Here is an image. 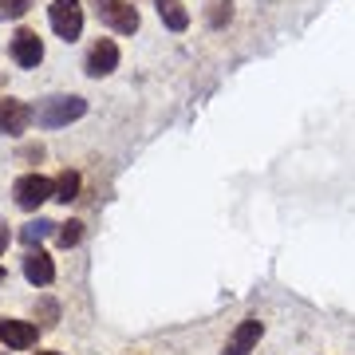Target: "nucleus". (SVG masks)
Returning a JSON list of instances; mask_svg holds the SVG:
<instances>
[{
    "label": "nucleus",
    "mask_w": 355,
    "mask_h": 355,
    "mask_svg": "<svg viewBox=\"0 0 355 355\" xmlns=\"http://www.w3.org/2000/svg\"><path fill=\"white\" fill-rule=\"evenodd\" d=\"M8 241H12V233H8V225H4V221H0V257L8 253Z\"/></svg>",
    "instance_id": "17"
},
{
    "label": "nucleus",
    "mask_w": 355,
    "mask_h": 355,
    "mask_svg": "<svg viewBox=\"0 0 355 355\" xmlns=\"http://www.w3.org/2000/svg\"><path fill=\"white\" fill-rule=\"evenodd\" d=\"M158 4V16H162V24L170 32H186L190 28V12L182 8V0H154Z\"/></svg>",
    "instance_id": "11"
},
{
    "label": "nucleus",
    "mask_w": 355,
    "mask_h": 355,
    "mask_svg": "<svg viewBox=\"0 0 355 355\" xmlns=\"http://www.w3.org/2000/svg\"><path fill=\"white\" fill-rule=\"evenodd\" d=\"M229 20H233V4H229V0H214L209 12H205V24L209 28H225Z\"/></svg>",
    "instance_id": "14"
},
{
    "label": "nucleus",
    "mask_w": 355,
    "mask_h": 355,
    "mask_svg": "<svg viewBox=\"0 0 355 355\" xmlns=\"http://www.w3.org/2000/svg\"><path fill=\"white\" fill-rule=\"evenodd\" d=\"M83 114H87V99H79V95H51V99H44L36 107V127L60 130V127H71Z\"/></svg>",
    "instance_id": "1"
},
{
    "label": "nucleus",
    "mask_w": 355,
    "mask_h": 355,
    "mask_svg": "<svg viewBox=\"0 0 355 355\" xmlns=\"http://www.w3.org/2000/svg\"><path fill=\"white\" fill-rule=\"evenodd\" d=\"M0 280H4V265H0Z\"/></svg>",
    "instance_id": "19"
},
{
    "label": "nucleus",
    "mask_w": 355,
    "mask_h": 355,
    "mask_svg": "<svg viewBox=\"0 0 355 355\" xmlns=\"http://www.w3.org/2000/svg\"><path fill=\"white\" fill-rule=\"evenodd\" d=\"M40 355H60V352H40Z\"/></svg>",
    "instance_id": "18"
},
{
    "label": "nucleus",
    "mask_w": 355,
    "mask_h": 355,
    "mask_svg": "<svg viewBox=\"0 0 355 355\" xmlns=\"http://www.w3.org/2000/svg\"><path fill=\"white\" fill-rule=\"evenodd\" d=\"M24 277H28V284H36V288H48L51 280H55V261H51L44 249H32V253L24 257Z\"/></svg>",
    "instance_id": "10"
},
{
    "label": "nucleus",
    "mask_w": 355,
    "mask_h": 355,
    "mask_svg": "<svg viewBox=\"0 0 355 355\" xmlns=\"http://www.w3.org/2000/svg\"><path fill=\"white\" fill-rule=\"evenodd\" d=\"M261 336H265V324L261 320H241L237 328L229 331V340H225V352L221 355H253V347L261 343Z\"/></svg>",
    "instance_id": "8"
},
{
    "label": "nucleus",
    "mask_w": 355,
    "mask_h": 355,
    "mask_svg": "<svg viewBox=\"0 0 355 355\" xmlns=\"http://www.w3.org/2000/svg\"><path fill=\"white\" fill-rule=\"evenodd\" d=\"M36 0H0V20H20Z\"/></svg>",
    "instance_id": "16"
},
{
    "label": "nucleus",
    "mask_w": 355,
    "mask_h": 355,
    "mask_svg": "<svg viewBox=\"0 0 355 355\" xmlns=\"http://www.w3.org/2000/svg\"><path fill=\"white\" fill-rule=\"evenodd\" d=\"M36 123V111L24 99H0V135H24Z\"/></svg>",
    "instance_id": "7"
},
{
    "label": "nucleus",
    "mask_w": 355,
    "mask_h": 355,
    "mask_svg": "<svg viewBox=\"0 0 355 355\" xmlns=\"http://www.w3.org/2000/svg\"><path fill=\"white\" fill-rule=\"evenodd\" d=\"M79 198V170H60L55 178V202H76Z\"/></svg>",
    "instance_id": "12"
},
{
    "label": "nucleus",
    "mask_w": 355,
    "mask_h": 355,
    "mask_svg": "<svg viewBox=\"0 0 355 355\" xmlns=\"http://www.w3.org/2000/svg\"><path fill=\"white\" fill-rule=\"evenodd\" d=\"M51 229H55V225H51V221H28V225L20 229V241H24L28 249H36V245L44 241V237H48Z\"/></svg>",
    "instance_id": "13"
},
{
    "label": "nucleus",
    "mask_w": 355,
    "mask_h": 355,
    "mask_svg": "<svg viewBox=\"0 0 355 355\" xmlns=\"http://www.w3.org/2000/svg\"><path fill=\"white\" fill-rule=\"evenodd\" d=\"M48 24L51 32L60 40H79V32H83V4L79 0H51V8H48Z\"/></svg>",
    "instance_id": "4"
},
{
    "label": "nucleus",
    "mask_w": 355,
    "mask_h": 355,
    "mask_svg": "<svg viewBox=\"0 0 355 355\" xmlns=\"http://www.w3.org/2000/svg\"><path fill=\"white\" fill-rule=\"evenodd\" d=\"M114 67H119V44L99 36L87 48V55H83V71H87L91 79H103V76H111Z\"/></svg>",
    "instance_id": "6"
},
{
    "label": "nucleus",
    "mask_w": 355,
    "mask_h": 355,
    "mask_svg": "<svg viewBox=\"0 0 355 355\" xmlns=\"http://www.w3.org/2000/svg\"><path fill=\"white\" fill-rule=\"evenodd\" d=\"M8 55L16 67H40L44 64V40L32 28H16V36L8 40Z\"/></svg>",
    "instance_id": "5"
},
{
    "label": "nucleus",
    "mask_w": 355,
    "mask_h": 355,
    "mask_svg": "<svg viewBox=\"0 0 355 355\" xmlns=\"http://www.w3.org/2000/svg\"><path fill=\"white\" fill-rule=\"evenodd\" d=\"M36 340H40V324H28V320H4V316H0V343H4V347L24 352V347H36Z\"/></svg>",
    "instance_id": "9"
},
{
    "label": "nucleus",
    "mask_w": 355,
    "mask_h": 355,
    "mask_svg": "<svg viewBox=\"0 0 355 355\" xmlns=\"http://www.w3.org/2000/svg\"><path fill=\"white\" fill-rule=\"evenodd\" d=\"M95 12H99V20L111 32H119V36H135L142 24L139 8L130 4V0H95Z\"/></svg>",
    "instance_id": "3"
},
{
    "label": "nucleus",
    "mask_w": 355,
    "mask_h": 355,
    "mask_svg": "<svg viewBox=\"0 0 355 355\" xmlns=\"http://www.w3.org/2000/svg\"><path fill=\"white\" fill-rule=\"evenodd\" d=\"M55 241L64 245V249H76V245L83 241V225H79V221H67V225H60Z\"/></svg>",
    "instance_id": "15"
},
{
    "label": "nucleus",
    "mask_w": 355,
    "mask_h": 355,
    "mask_svg": "<svg viewBox=\"0 0 355 355\" xmlns=\"http://www.w3.org/2000/svg\"><path fill=\"white\" fill-rule=\"evenodd\" d=\"M12 198H16V205L20 209H40L44 202H55V178H44V174H20L12 182Z\"/></svg>",
    "instance_id": "2"
}]
</instances>
